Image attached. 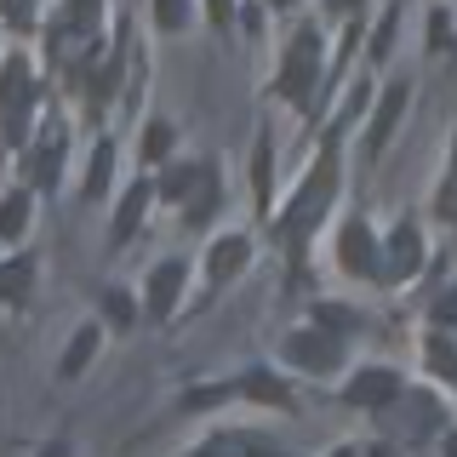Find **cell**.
<instances>
[{
    "label": "cell",
    "mask_w": 457,
    "mask_h": 457,
    "mask_svg": "<svg viewBox=\"0 0 457 457\" xmlns=\"http://www.w3.org/2000/svg\"><path fill=\"white\" fill-rule=\"evenodd\" d=\"M183 280H189V263H183V257H161V263L149 269V280H143V314H149L154 326L171 320V309H178V297H183Z\"/></svg>",
    "instance_id": "obj_7"
},
{
    "label": "cell",
    "mask_w": 457,
    "mask_h": 457,
    "mask_svg": "<svg viewBox=\"0 0 457 457\" xmlns=\"http://www.w3.org/2000/svg\"><path fill=\"white\" fill-rule=\"evenodd\" d=\"M332 6H337V12H349V6H354V0H332Z\"/></svg>",
    "instance_id": "obj_35"
},
{
    "label": "cell",
    "mask_w": 457,
    "mask_h": 457,
    "mask_svg": "<svg viewBox=\"0 0 457 457\" xmlns=\"http://www.w3.org/2000/svg\"><path fill=\"white\" fill-rule=\"evenodd\" d=\"M428 320H435V332H452V337H457V286H446V292L435 297Z\"/></svg>",
    "instance_id": "obj_25"
},
{
    "label": "cell",
    "mask_w": 457,
    "mask_h": 457,
    "mask_svg": "<svg viewBox=\"0 0 457 457\" xmlns=\"http://www.w3.org/2000/svg\"><path fill=\"white\" fill-rule=\"evenodd\" d=\"M320 69H326V40H320V29H314V23H303L292 40H286V52H280L275 92L286 97V104L309 109L314 92H320Z\"/></svg>",
    "instance_id": "obj_2"
},
{
    "label": "cell",
    "mask_w": 457,
    "mask_h": 457,
    "mask_svg": "<svg viewBox=\"0 0 457 457\" xmlns=\"http://www.w3.org/2000/svg\"><path fill=\"white\" fill-rule=\"evenodd\" d=\"M206 18H212V29H228L235 23V0H206Z\"/></svg>",
    "instance_id": "obj_29"
},
{
    "label": "cell",
    "mask_w": 457,
    "mask_h": 457,
    "mask_svg": "<svg viewBox=\"0 0 457 457\" xmlns=\"http://www.w3.org/2000/svg\"><path fill=\"white\" fill-rule=\"evenodd\" d=\"M378 418L389 423L400 440H423L428 428H440V400H435V395H411V400L400 395L389 411H378Z\"/></svg>",
    "instance_id": "obj_10"
},
{
    "label": "cell",
    "mask_w": 457,
    "mask_h": 457,
    "mask_svg": "<svg viewBox=\"0 0 457 457\" xmlns=\"http://www.w3.org/2000/svg\"><path fill=\"white\" fill-rule=\"evenodd\" d=\"M246 263H252V240L246 235H218L206 246V280H235V275H246Z\"/></svg>",
    "instance_id": "obj_12"
},
{
    "label": "cell",
    "mask_w": 457,
    "mask_h": 457,
    "mask_svg": "<svg viewBox=\"0 0 457 457\" xmlns=\"http://www.w3.org/2000/svg\"><path fill=\"white\" fill-rule=\"evenodd\" d=\"M314 320H320V326H332V332H343V337L354 332V314L343 309V303H320V309H314Z\"/></svg>",
    "instance_id": "obj_28"
},
{
    "label": "cell",
    "mask_w": 457,
    "mask_h": 457,
    "mask_svg": "<svg viewBox=\"0 0 457 457\" xmlns=\"http://www.w3.org/2000/svg\"><path fill=\"white\" fill-rule=\"evenodd\" d=\"M280 361L292 371H303V378H332L343 366V332L314 320V326H303V332H292L280 343Z\"/></svg>",
    "instance_id": "obj_3"
},
{
    "label": "cell",
    "mask_w": 457,
    "mask_h": 457,
    "mask_svg": "<svg viewBox=\"0 0 457 457\" xmlns=\"http://www.w3.org/2000/svg\"><path fill=\"white\" fill-rule=\"evenodd\" d=\"M200 171H206V161H171L166 178H161V200H171V206H183V200L195 195Z\"/></svg>",
    "instance_id": "obj_19"
},
{
    "label": "cell",
    "mask_w": 457,
    "mask_h": 457,
    "mask_svg": "<svg viewBox=\"0 0 457 457\" xmlns=\"http://www.w3.org/2000/svg\"><path fill=\"white\" fill-rule=\"evenodd\" d=\"M171 137H178V132H171L166 120H149V126H143V161H166Z\"/></svg>",
    "instance_id": "obj_24"
},
{
    "label": "cell",
    "mask_w": 457,
    "mask_h": 457,
    "mask_svg": "<svg viewBox=\"0 0 457 457\" xmlns=\"http://www.w3.org/2000/svg\"><path fill=\"white\" fill-rule=\"evenodd\" d=\"M40 457H69V446H63V440H52V446L40 452Z\"/></svg>",
    "instance_id": "obj_31"
},
{
    "label": "cell",
    "mask_w": 457,
    "mask_h": 457,
    "mask_svg": "<svg viewBox=\"0 0 457 457\" xmlns=\"http://www.w3.org/2000/svg\"><path fill=\"white\" fill-rule=\"evenodd\" d=\"M240 395L257 400V406H280V411H292V389H286V383H280L269 366H252L246 378H240Z\"/></svg>",
    "instance_id": "obj_16"
},
{
    "label": "cell",
    "mask_w": 457,
    "mask_h": 457,
    "mask_svg": "<svg viewBox=\"0 0 457 457\" xmlns=\"http://www.w3.org/2000/svg\"><path fill=\"white\" fill-rule=\"evenodd\" d=\"M332 195H337V149H326L320 161L309 166L303 189L286 200V212H280V235L292 240V246H303L309 228H320V218L332 212Z\"/></svg>",
    "instance_id": "obj_1"
},
{
    "label": "cell",
    "mask_w": 457,
    "mask_h": 457,
    "mask_svg": "<svg viewBox=\"0 0 457 457\" xmlns=\"http://www.w3.org/2000/svg\"><path fill=\"white\" fill-rule=\"evenodd\" d=\"M29 206H35L29 189H12L6 200H0V240H6V246H18V240L29 235Z\"/></svg>",
    "instance_id": "obj_18"
},
{
    "label": "cell",
    "mask_w": 457,
    "mask_h": 457,
    "mask_svg": "<svg viewBox=\"0 0 457 457\" xmlns=\"http://www.w3.org/2000/svg\"><path fill=\"white\" fill-rule=\"evenodd\" d=\"M446 457H457V435H446Z\"/></svg>",
    "instance_id": "obj_33"
},
{
    "label": "cell",
    "mask_w": 457,
    "mask_h": 457,
    "mask_svg": "<svg viewBox=\"0 0 457 457\" xmlns=\"http://www.w3.org/2000/svg\"><path fill=\"white\" fill-rule=\"evenodd\" d=\"M423 269V228L418 218H400L383 240V286H406Z\"/></svg>",
    "instance_id": "obj_6"
},
{
    "label": "cell",
    "mask_w": 457,
    "mask_h": 457,
    "mask_svg": "<svg viewBox=\"0 0 457 457\" xmlns=\"http://www.w3.org/2000/svg\"><path fill=\"white\" fill-rule=\"evenodd\" d=\"M332 457H361V452H354V446H337V452H332Z\"/></svg>",
    "instance_id": "obj_32"
},
{
    "label": "cell",
    "mask_w": 457,
    "mask_h": 457,
    "mask_svg": "<svg viewBox=\"0 0 457 457\" xmlns=\"http://www.w3.org/2000/svg\"><path fill=\"white\" fill-rule=\"evenodd\" d=\"M435 218L440 223H457V132H452L446 171H440V189H435Z\"/></svg>",
    "instance_id": "obj_21"
},
{
    "label": "cell",
    "mask_w": 457,
    "mask_h": 457,
    "mask_svg": "<svg viewBox=\"0 0 457 457\" xmlns=\"http://www.w3.org/2000/svg\"><path fill=\"white\" fill-rule=\"evenodd\" d=\"M218 200H223V183H218V166L206 161V171H200V183H195V195L183 200V223L189 228H200V223H212V212H218Z\"/></svg>",
    "instance_id": "obj_15"
},
{
    "label": "cell",
    "mask_w": 457,
    "mask_h": 457,
    "mask_svg": "<svg viewBox=\"0 0 457 457\" xmlns=\"http://www.w3.org/2000/svg\"><path fill=\"white\" fill-rule=\"evenodd\" d=\"M29 275H35V263H29V257H12V263L0 269V286H6V303H12V309L23 303V292H29Z\"/></svg>",
    "instance_id": "obj_22"
},
{
    "label": "cell",
    "mask_w": 457,
    "mask_h": 457,
    "mask_svg": "<svg viewBox=\"0 0 457 457\" xmlns=\"http://www.w3.org/2000/svg\"><path fill=\"white\" fill-rule=\"evenodd\" d=\"M406 104H411V80H389V86H383L378 109H371V126H366V154H383V149H389V137H395Z\"/></svg>",
    "instance_id": "obj_9"
},
{
    "label": "cell",
    "mask_w": 457,
    "mask_h": 457,
    "mask_svg": "<svg viewBox=\"0 0 457 457\" xmlns=\"http://www.w3.org/2000/svg\"><path fill=\"white\" fill-rule=\"evenodd\" d=\"M46 40L57 57H86L92 63L97 57V0H63V12L46 23Z\"/></svg>",
    "instance_id": "obj_5"
},
{
    "label": "cell",
    "mask_w": 457,
    "mask_h": 457,
    "mask_svg": "<svg viewBox=\"0 0 457 457\" xmlns=\"http://www.w3.org/2000/svg\"><path fill=\"white\" fill-rule=\"evenodd\" d=\"M423 366H428L435 383H457V343H452V332H428L423 337Z\"/></svg>",
    "instance_id": "obj_17"
},
{
    "label": "cell",
    "mask_w": 457,
    "mask_h": 457,
    "mask_svg": "<svg viewBox=\"0 0 457 457\" xmlns=\"http://www.w3.org/2000/svg\"><path fill=\"white\" fill-rule=\"evenodd\" d=\"M400 395H406V383H400L395 366H361L343 383V400H349V406H366V411H389Z\"/></svg>",
    "instance_id": "obj_8"
},
{
    "label": "cell",
    "mask_w": 457,
    "mask_h": 457,
    "mask_svg": "<svg viewBox=\"0 0 457 457\" xmlns=\"http://www.w3.org/2000/svg\"><path fill=\"white\" fill-rule=\"evenodd\" d=\"M366 457H395V452H383V446H378V452H366Z\"/></svg>",
    "instance_id": "obj_36"
},
{
    "label": "cell",
    "mask_w": 457,
    "mask_h": 457,
    "mask_svg": "<svg viewBox=\"0 0 457 457\" xmlns=\"http://www.w3.org/2000/svg\"><path fill=\"white\" fill-rule=\"evenodd\" d=\"M332 257H337L343 275H354V280H383V240L371 228V218H343Z\"/></svg>",
    "instance_id": "obj_4"
},
{
    "label": "cell",
    "mask_w": 457,
    "mask_h": 457,
    "mask_svg": "<svg viewBox=\"0 0 457 457\" xmlns=\"http://www.w3.org/2000/svg\"><path fill=\"white\" fill-rule=\"evenodd\" d=\"M104 320H109V326H120V332H126V326L137 320L132 297H126V292H109V297H104Z\"/></svg>",
    "instance_id": "obj_26"
},
{
    "label": "cell",
    "mask_w": 457,
    "mask_h": 457,
    "mask_svg": "<svg viewBox=\"0 0 457 457\" xmlns=\"http://www.w3.org/2000/svg\"><path fill=\"white\" fill-rule=\"evenodd\" d=\"M154 195H161V183H149V178L126 183L120 206H114V218H109V246H126V240L137 235V223H143V212H149V200H154Z\"/></svg>",
    "instance_id": "obj_11"
},
{
    "label": "cell",
    "mask_w": 457,
    "mask_h": 457,
    "mask_svg": "<svg viewBox=\"0 0 457 457\" xmlns=\"http://www.w3.org/2000/svg\"><path fill=\"white\" fill-rule=\"evenodd\" d=\"M97 349H104V326L97 320H86L75 337H69V349H63V361H57V378H80L86 366L97 361Z\"/></svg>",
    "instance_id": "obj_14"
},
{
    "label": "cell",
    "mask_w": 457,
    "mask_h": 457,
    "mask_svg": "<svg viewBox=\"0 0 457 457\" xmlns=\"http://www.w3.org/2000/svg\"><path fill=\"white\" fill-rule=\"evenodd\" d=\"M428 46L446 52V12H435V23H428Z\"/></svg>",
    "instance_id": "obj_30"
},
{
    "label": "cell",
    "mask_w": 457,
    "mask_h": 457,
    "mask_svg": "<svg viewBox=\"0 0 457 457\" xmlns=\"http://www.w3.org/2000/svg\"><path fill=\"white\" fill-rule=\"evenodd\" d=\"M183 23H189V0H154V29L161 35H183Z\"/></svg>",
    "instance_id": "obj_23"
},
{
    "label": "cell",
    "mask_w": 457,
    "mask_h": 457,
    "mask_svg": "<svg viewBox=\"0 0 457 457\" xmlns=\"http://www.w3.org/2000/svg\"><path fill=\"white\" fill-rule=\"evenodd\" d=\"M189 457H280V446H269L263 435H246V428H235V435H212L206 446H195Z\"/></svg>",
    "instance_id": "obj_13"
},
{
    "label": "cell",
    "mask_w": 457,
    "mask_h": 457,
    "mask_svg": "<svg viewBox=\"0 0 457 457\" xmlns=\"http://www.w3.org/2000/svg\"><path fill=\"white\" fill-rule=\"evenodd\" d=\"M269 6H275V12H286V6H297V0H269Z\"/></svg>",
    "instance_id": "obj_34"
},
{
    "label": "cell",
    "mask_w": 457,
    "mask_h": 457,
    "mask_svg": "<svg viewBox=\"0 0 457 457\" xmlns=\"http://www.w3.org/2000/svg\"><path fill=\"white\" fill-rule=\"evenodd\" d=\"M109 171H114V143H109V137H97V154L86 161V183H80V195H86V200H104V195H109Z\"/></svg>",
    "instance_id": "obj_20"
},
{
    "label": "cell",
    "mask_w": 457,
    "mask_h": 457,
    "mask_svg": "<svg viewBox=\"0 0 457 457\" xmlns=\"http://www.w3.org/2000/svg\"><path fill=\"white\" fill-rule=\"evenodd\" d=\"M252 189H257V206H269V137L252 154Z\"/></svg>",
    "instance_id": "obj_27"
}]
</instances>
